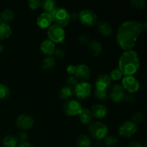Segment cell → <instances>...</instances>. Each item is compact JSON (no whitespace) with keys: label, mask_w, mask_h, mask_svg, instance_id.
Here are the masks:
<instances>
[{"label":"cell","mask_w":147,"mask_h":147,"mask_svg":"<svg viewBox=\"0 0 147 147\" xmlns=\"http://www.w3.org/2000/svg\"><path fill=\"white\" fill-rule=\"evenodd\" d=\"M28 5L32 9H37L41 6V1L39 0H30L28 2Z\"/></svg>","instance_id":"d590c367"},{"label":"cell","mask_w":147,"mask_h":147,"mask_svg":"<svg viewBox=\"0 0 147 147\" xmlns=\"http://www.w3.org/2000/svg\"><path fill=\"white\" fill-rule=\"evenodd\" d=\"M78 41L82 44H87L90 42V37L86 34H82L79 36Z\"/></svg>","instance_id":"74e56055"},{"label":"cell","mask_w":147,"mask_h":147,"mask_svg":"<svg viewBox=\"0 0 147 147\" xmlns=\"http://www.w3.org/2000/svg\"><path fill=\"white\" fill-rule=\"evenodd\" d=\"M111 79L108 74H100L96 78L95 82L96 88L100 90L108 91L111 85Z\"/></svg>","instance_id":"7c38bea8"},{"label":"cell","mask_w":147,"mask_h":147,"mask_svg":"<svg viewBox=\"0 0 147 147\" xmlns=\"http://www.w3.org/2000/svg\"><path fill=\"white\" fill-rule=\"evenodd\" d=\"M91 144L90 139L87 135L80 134L76 140L77 147H90Z\"/></svg>","instance_id":"cb8c5ba5"},{"label":"cell","mask_w":147,"mask_h":147,"mask_svg":"<svg viewBox=\"0 0 147 147\" xmlns=\"http://www.w3.org/2000/svg\"><path fill=\"white\" fill-rule=\"evenodd\" d=\"M73 93L74 90L73 88L69 87V86H63L61 89H60V92H59V95H60V98L62 100H69L73 96Z\"/></svg>","instance_id":"7402d4cb"},{"label":"cell","mask_w":147,"mask_h":147,"mask_svg":"<svg viewBox=\"0 0 147 147\" xmlns=\"http://www.w3.org/2000/svg\"><path fill=\"white\" fill-rule=\"evenodd\" d=\"M17 147H34L31 144L28 143V142H24V143H20Z\"/></svg>","instance_id":"b9f144b4"},{"label":"cell","mask_w":147,"mask_h":147,"mask_svg":"<svg viewBox=\"0 0 147 147\" xmlns=\"http://www.w3.org/2000/svg\"><path fill=\"white\" fill-rule=\"evenodd\" d=\"M78 80L77 78L76 77V76H70V77L68 78L67 79V86H69V87L70 88H75L76 86L78 85Z\"/></svg>","instance_id":"d6a6232c"},{"label":"cell","mask_w":147,"mask_h":147,"mask_svg":"<svg viewBox=\"0 0 147 147\" xmlns=\"http://www.w3.org/2000/svg\"><path fill=\"white\" fill-rule=\"evenodd\" d=\"M76 77L80 80L86 81L88 80L90 76V69L87 65L80 64L76 66Z\"/></svg>","instance_id":"5bb4252c"},{"label":"cell","mask_w":147,"mask_h":147,"mask_svg":"<svg viewBox=\"0 0 147 147\" xmlns=\"http://www.w3.org/2000/svg\"><path fill=\"white\" fill-rule=\"evenodd\" d=\"M119 144V141L115 136H107L104 139V144L106 147H115Z\"/></svg>","instance_id":"83f0119b"},{"label":"cell","mask_w":147,"mask_h":147,"mask_svg":"<svg viewBox=\"0 0 147 147\" xmlns=\"http://www.w3.org/2000/svg\"><path fill=\"white\" fill-rule=\"evenodd\" d=\"M94 95L98 99H100V100H106V99H107L108 97V91L95 89Z\"/></svg>","instance_id":"1f68e13d"},{"label":"cell","mask_w":147,"mask_h":147,"mask_svg":"<svg viewBox=\"0 0 147 147\" xmlns=\"http://www.w3.org/2000/svg\"><path fill=\"white\" fill-rule=\"evenodd\" d=\"M90 111L93 115V117L96 118V119H103L107 115L108 109L104 105L97 103V104L93 105Z\"/></svg>","instance_id":"e0dca14e"},{"label":"cell","mask_w":147,"mask_h":147,"mask_svg":"<svg viewBox=\"0 0 147 147\" xmlns=\"http://www.w3.org/2000/svg\"><path fill=\"white\" fill-rule=\"evenodd\" d=\"M3 50H4V45L0 42V53H1L3 51Z\"/></svg>","instance_id":"7bdbcfd3"},{"label":"cell","mask_w":147,"mask_h":147,"mask_svg":"<svg viewBox=\"0 0 147 147\" xmlns=\"http://www.w3.org/2000/svg\"><path fill=\"white\" fill-rule=\"evenodd\" d=\"M47 36L49 40L55 44L61 43L65 38V31L64 28L57 24H52L47 30Z\"/></svg>","instance_id":"5b68a950"},{"label":"cell","mask_w":147,"mask_h":147,"mask_svg":"<svg viewBox=\"0 0 147 147\" xmlns=\"http://www.w3.org/2000/svg\"><path fill=\"white\" fill-rule=\"evenodd\" d=\"M139 68V58L134 50H126L121 55L119 60V69L125 76H133Z\"/></svg>","instance_id":"7a4b0ae2"},{"label":"cell","mask_w":147,"mask_h":147,"mask_svg":"<svg viewBox=\"0 0 147 147\" xmlns=\"http://www.w3.org/2000/svg\"><path fill=\"white\" fill-rule=\"evenodd\" d=\"M88 51L92 55L98 56L102 51V45L97 40H92L88 44Z\"/></svg>","instance_id":"ffe728a7"},{"label":"cell","mask_w":147,"mask_h":147,"mask_svg":"<svg viewBox=\"0 0 147 147\" xmlns=\"http://www.w3.org/2000/svg\"><path fill=\"white\" fill-rule=\"evenodd\" d=\"M124 90L121 85L115 84L111 88L109 96L113 102L119 103V102L122 101L124 98Z\"/></svg>","instance_id":"4fadbf2b"},{"label":"cell","mask_w":147,"mask_h":147,"mask_svg":"<svg viewBox=\"0 0 147 147\" xmlns=\"http://www.w3.org/2000/svg\"><path fill=\"white\" fill-rule=\"evenodd\" d=\"M18 144L17 139L12 135H7L3 139L2 145L4 147H17Z\"/></svg>","instance_id":"d4e9b609"},{"label":"cell","mask_w":147,"mask_h":147,"mask_svg":"<svg viewBox=\"0 0 147 147\" xmlns=\"http://www.w3.org/2000/svg\"><path fill=\"white\" fill-rule=\"evenodd\" d=\"M123 100H125L127 102H130V103H132V102L134 101L135 97L131 94H127L124 96V98Z\"/></svg>","instance_id":"ab89813d"},{"label":"cell","mask_w":147,"mask_h":147,"mask_svg":"<svg viewBox=\"0 0 147 147\" xmlns=\"http://www.w3.org/2000/svg\"><path fill=\"white\" fill-rule=\"evenodd\" d=\"M78 18L82 24L88 26L94 25L97 23L98 20L96 13L88 9L81 10L78 14Z\"/></svg>","instance_id":"52a82bcc"},{"label":"cell","mask_w":147,"mask_h":147,"mask_svg":"<svg viewBox=\"0 0 147 147\" xmlns=\"http://www.w3.org/2000/svg\"><path fill=\"white\" fill-rule=\"evenodd\" d=\"M52 22H53V18L51 14L49 13H42L37 19V24L42 29L50 27L52 25Z\"/></svg>","instance_id":"2e32d148"},{"label":"cell","mask_w":147,"mask_h":147,"mask_svg":"<svg viewBox=\"0 0 147 147\" xmlns=\"http://www.w3.org/2000/svg\"><path fill=\"white\" fill-rule=\"evenodd\" d=\"M123 76V75L122 74V73L120 71V70H119V68H115L114 70H113L111 72L110 75H109V76H110L111 80H120V79L122 78Z\"/></svg>","instance_id":"4dcf8cb0"},{"label":"cell","mask_w":147,"mask_h":147,"mask_svg":"<svg viewBox=\"0 0 147 147\" xmlns=\"http://www.w3.org/2000/svg\"><path fill=\"white\" fill-rule=\"evenodd\" d=\"M130 4L132 7L136 9H142L144 8L146 5V2L144 0H131L130 1Z\"/></svg>","instance_id":"f546056e"},{"label":"cell","mask_w":147,"mask_h":147,"mask_svg":"<svg viewBox=\"0 0 147 147\" xmlns=\"http://www.w3.org/2000/svg\"><path fill=\"white\" fill-rule=\"evenodd\" d=\"M143 113L142 112H136L132 116L131 121H133L134 123L136 124L137 123H139V122H141L143 120Z\"/></svg>","instance_id":"e575fe53"},{"label":"cell","mask_w":147,"mask_h":147,"mask_svg":"<svg viewBox=\"0 0 147 147\" xmlns=\"http://www.w3.org/2000/svg\"><path fill=\"white\" fill-rule=\"evenodd\" d=\"M53 22L61 27H67L70 22V14L66 9L58 7L51 14Z\"/></svg>","instance_id":"3957f363"},{"label":"cell","mask_w":147,"mask_h":147,"mask_svg":"<svg viewBox=\"0 0 147 147\" xmlns=\"http://www.w3.org/2000/svg\"><path fill=\"white\" fill-rule=\"evenodd\" d=\"M118 131L120 136L126 138L131 137L137 131V125L131 121H127L119 126Z\"/></svg>","instance_id":"9c48e42d"},{"label":"cell","mask_w":147,"mask_h":147,"mask_svg":"<svg viewBox=\"0 0 147 147\" xmlns=\"http://www.w3.org/2000/svg\"><path fill=\"white\" fill-rule=\"evenodd\" d=\"M0 17H1L3 20V22H10L14 19V13L10 9H5L3 10L0 14Z\"/></svg>","instance_id":"484cf974"},{"label":"cell","mask_w":147,"mask_h":147,"mask_svg":"<svg viewBox=\"0 0 147 147\" xmlns=\"http://www.w3.org/2000/svg\"><path fill=\"white\" fill-rule=\"evenodd\" d=\"M41 6L45 12L51 14L57 9V3L55 0H44L41 1Z\"/></svg>","instance_id":"44dd1931"},{"label":"cell","mask_w":147,"mask_h":147,"mask_svg":"<svg viewBox=\"0 0 147 147\" xmlns=\"http://www.w3.org/2000/svg\"><path fill=\"white\" fill-rule=\"evenodd\" d=\"M97 30L102 36L107 37L109 36L112 33L113 28L110 23L106 21H100L98 23H97Z\"/></svg>","instance_id":"ac0fdd59"},{"label":"cell","mask_w":147,"mask_h":147,"mask_svg":"<svg viewBox=\"0 0 147 147\" xmlns=\"http://www.w3.org/2000/svg\"><path fill=\"white\" fill-rule=\"evenodd\" d=\"M27 138H28V136H27V133L24 131H20L18 134H17V136H16V139H17V142H20L21 143H24V142H26V141L27 140Z\"/></svg>","instance_id":"836d02e7"},{"label":"cell","mask_w":147,"mask_h":147,"mask_svg":"<svg viewBox=\"0 0 147 147\" xmlns=\"http://www.w3.org/2000/svg\"><path fill=\"white\" fill-rule=\"evenodd\" d=\"M144 28L143 24L135 20H127L121 24L116 33V42L123 50H131L138 37Z\"/></svg>","instance_id":"6da1fadb"},{"label":"cell","mask_w":147,"mask_h":147,"mask_svg":"<svg viewBox=\"0 0 147 147\" xmlns=\"http://www.w3.org/2000/svg\"><path fill=\"white\" fill-rule=\"evenodd\" d=\"M16 125L22 130H28L34 125V119L27 114H21L16 119Z\"/></svg>","instance_id":"8fae6325"},{"label":"cell","mask_w":147,"mask_h":147,"mask_svg":"<svg viewBox=\"0 0 147 147\" xmlns=\"http://www.w3.org/2000/svg\"><path fill=\"white\" fill-rule=\"evenodd\" d=\"M40 51L45 55L50 56L54 54L55 51V44L49 39L43 40L40 46Z\"/></svg>","instance_id":"9a60e30c"},{"label":"cell","mask_w":147,"mask_h":147,"mask_svg":"<svg viewBox=\"0 0 147 147\" xmlns=\"http://www.w3.org/2000/svg\"><path fill=\"white\" fill-rule=\"evenodd\" d=\"M122 88L129 93L137 92L140 88L139 80L134 76H125L122 78Z\"/></svg>","instance_id":"8992f818"},{"label":"cell","mask_w":147,"mask_h":147,"mask_svg":"<svg viewBox=\"0 0 147 147\" xmlns=\"http://www.w3.org/2000/svg\"><path fill=\"white\" fill-rule=\"evenodd\" d=\"M3 22V20H2V19H1V17H0V24H1V23H2Z\"/></svg>","instance_id":"ee69618b"},{"label":"cell","mask_w":147,"mask_h":147,"mask_svg":"<svg viewBox=\"0 0 147 147\" xmlns=\"http://www.w3.org/2000/svg\"><path fill=\"white\" fill-rule=\"evenodd\" d=\"M11 34V29L7 23L0 24V40H4L9 38Z\"/></svg>","instance_id":"603a6c76"},{"label":"cell","mask_w":147,"mask_h":147,"mask_svg":"<svg viewBox=\"0 0 147 147\" xmlns=\"http://www.w3.org/2000/svg\"><path fill=\"white\" fill-rule=\"evenodd\" d=\"M76 96L79 99H84L88 97L91 93V85L86 81H82L78 83L73 89Z\"/></svg>","instance_id":"30bf717a"},{"label":"cell","mask_w":147,"mask_h":147,"mask_svg":"<svg viewBox=\"0 0 147 147\" xmlns=\"http://www.w3.org/2000/svg\"><path fill=\"white\" fill-rule=\"evenodd\" d=\"M63 112L65 113L67 116H74L76 115H79L80 111L83 109L82 105L80 102L76 100H70L66 101L63 106Z\"/></svg>","instance_id":"ba28073f"},{"label":"cell","mask_w":147,"mask_h":147,"mask_svg":"<svg viewBox=\"0 0 147 147\" xmlns=\"http://www.w3.org/2000/svg\"><path fill=\"white\" fill-rule=\"evenodd\" d=\"M88 131L93 139L101 140V139H104L108 136L109 129L104 123L96 121L90 125L88 128Z\"/></svg>","instance_id":"277c9868"},{"label":"cell","mask_w":147,"mask_h":147,"mask_svg":"<svg viewBox=\"0 0 147 147\" xmlns=\"http://www.w3.org/2000/svg\"><path fill=\"white\" fill-rule=\"evenodd\" d=\"M42 68L44 70L53 68L55 65V59L52 56H47L42 60Z\"/></svg>","instance_id":"4316f807"},{"label":"cell","mask_w":147,"mask_h":147,"mask_svg":"<svg viewBox=\"0 0 147 147\" xmlns=\"http://www.w3.org/2000/svg\"><path fill=\"white\" fill-rule=\"evenodd\" d=\"M10 95V90L6 85L0 83V99H5Z\"/></svg>","instance_id":"f1b7e54d"},{"label":"cell","mask_w":147,"mask_h":147,"mask_svg":"<svg viewBox=\"0 0 147 147\" xmlns=\"http://www.w3.org/2000/svg\"><path fill=\"white\" fill-rule=\"evenodd\" d=\"M79 119L83 124H89L93 119V115H92L91 111L88 109L83 108L80 113H79Z\"/></svg>","instance_id":"d6986e66"},{"label":"cell","mask_w":147,"mask_h":147,"mask_svg":"<svg viewBox=\"0 0 147 147\" xmlns=\"http://www.w3.org/2000/svg\"><path fill=\"white\" fill-rule=\"evenodd\" d=\"M66 70H67V73L71 76H73V75L76 74V66L74 65H69L66 68Z\"/></svg>","instance_id":"f35d334b"},{"label":"cell","mask_w":147,"mask_h":147,"mask_svg":"<svg viewBox=\"0 0 147 147\" xmlns=\"http://www.w3.org/2000/svg\"><path fill=\"white\" fill-rule=\"evenodd\" d=\"M129 147H144V146L143 144H142V143H140V142L134 141V142H131V143H129Z\"/></svg>","instance_id":"60d3db41"},{"label":"cell","mask_w":147,"mask_h":147,"mask_svg":"<svg viewBox=\"0 0 147 147\" xmlns=\"http://www.w3.org/2000/svg\"><path fill=\"white\" fill-rule=\"evenodd\" d=\"M54 55H55V57H57V58L62 59L65 56V51L62 48L55 49V51Z\"/></svg>","instance_id":"8d00e7d4"}]
</instances>
